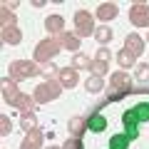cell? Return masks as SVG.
Instances as JSON below:
<instances>
[{"label":"cell","mask_w":149,"mask_h":149,"mask_svg":"<svg viewBox=\"0 0 149 149\" xmlns=\"http://www.w3.org/2000/svg\"><path fill=\"white\" fill-rule=\"evenodd\" d=\"M45 30L50 32V37H60L65 32V17L62 15H47V20H45Z\"/></svg>","instance_id":"ba28073f"},{"label":"cell","mask_w":149,"mask_h":149,"mask_svg":"<svg viewBox=\"0 0 149 149\" xmlns=\"http://www.w3.org/2000/svg\"><path fill=\"white\" fill-rule=\"evenodd\" d=\"M134 74H137V80H139V82H149V65H147V62H139V65H137V72H134Z\"/></svg>","instance_id":"f1b7e54d"},{"label":"cell","mask_w":149,"mask_h":149,"mask_svg":"<svg viewBox=\"0 0 149 149\" xmlns=\"http://www.w3.org/2000/svg\"><path fill=\"white\" fill-rule=\"evenodd\" d=\"M15 25V13L13 10H0V27H13Z\"/></svg>","instance_id":"d4e9b609"},{"label":"cell","mask_w":149,"mask_h":149,"mask_svg":"<svg viewBox=\"0 0 149 149\" xmlns=\"http://www.w3.org/2000/svg\"><path fill=\"white\" fill-rule=\"evenodd\" d=\"M117 62H119V67H122V70H132V67H137V57H134L129 50H119Z\"/></svg>","instance_id":"ffe728a7"},{"label":"cell","mask_w":149,"mask_h":149,"mask_svg":"<svg viewBox=\"0 0 149 149\" xmlns=\"http://www.w3.org/2000/svg\"><path fill=\"white\" fill-rule=\"evenodd\" d=\"M3 8H5V10H15V8H17V0H13V3H3Z\"/></svg>","instance_id":"d6a6232c"},{"label":"cell","mask_w":149,"mask_h":149,"mask_svg":"<svg viewBox=\"0 0 149 149\" xmlns=\"http://www.w3.org/2000/svg\"><path fill=\"white\" fill-rule=\"evenodd\" d=\"M107 70H109V65L92 60V67H90V72H92V74H97V77H104V74H107Z\"/></svg>","instance_id":"4316f807"},{"label":"cell","mask_w":149,"mask_h":149,"mask_svg":"<svg viewBox=\"0 0 149 149\" xmlns=\"http://www.w3.org/2000/svg\"><path fill=\"white\" fill-rule=\"evenodd\" d=\"M109 85H112V90H119V92L132 90V80H129V74L124 72V70H117V72L109 74Z\"/></svg>","instance_id":"52a82bcc"},{"label":"cell","mask_w":149,"mask_h":149,"mask_svg":"<svg viewBox=\"0 0 149 149\" xmlns=\"http://www.w3.org/2000/svg\"><path fill=\"white\" fill-rule=\"evenodd\" d=\"M57 82L62 87H74L77 82H80V74H77V70H74V67H60Z\"/></svg>","instance_id":"30bf717a"},{"label":"cell","mask_w":149,"mask_h":149,"mask_svg":"<svg viewBox=\"0 0 149 149\" xmlns=\"http://www.w3.org/2000/svg\"><path fill=\"white\" fill-rule=\"evenodd\" d=\"M20 127L27 132H32V129H40L37 127V117H35V112H20Z\"/></svg>","instance_id":"ac0fdd59"},{"label":"cell","mask_w":149,"mask_h":149,"mask_svg":"<svg viewBox=\"0 0 149 149\" xmlns=\"http://www.w3.org/2000/svg\"><path fill=\"white\" fill-rule=\"evenodd\" d=\"M144 42H147L144 37H139L137 32H129V35H127V40H124V50H129V52H132L134 57H139V55L144 52Z\"/></svg>","instance_id":"9c48e42d"},{"label":"cell","mask_w":149,"mask_h":149,"mask_svg":"<svg viewBox=\"0 0 149 149\" xmlns=\"http://www.w3.org/2000/svg\"><path fill=\"white\" fill-rule=\"evenodd\" d=\"M122 124H124V129H127V132H134V129H137V124H139V119H137V114L129 109V112H124V114H122Z\"/></svg>","instance_id":"cb8c5ba5"},{"label":"cell","mask_w":149,"mask_h":149,"mask_svg":"<svg viewBox=\"0 0 149 149\" xmlns=\"http://www.w3.org/2000/svg\"><path fill=\"white\" fill-rule=\"evenodd\" d=\"M100 42V47H104L107 42H112V37H114V30H112L109 25H100V27H95V35H92Z\"/></svg>","instance_id":"2e32d148"},{"label":"cell","mask_w":149,"mask_h":149,"mask_svg":"<svg viewBox=\"0 0 149 149\" xmlns=\"http://www.w3.org/2000/svg\"><path fill=\"white\" fill-rule=\"evenodd\" d=\"M67 129H70V137H77V139H80L82 134L87 132V117H72V119H70V124H67Z\"/></svg>","instance_id":"9a60e30c"},{"label":"cell","mask_w":149,"mask_h":149,"mask_svg":"<svg viewBox=\"0 0 149 149\" xmlns=\"http://www.w3.org/2000/svg\"><path fill=\"white\" fill-rule=\"evenodd\" d=\"M45 5H47L45 0H32V8H45Z\"/></svg>","instance_id":"836d02e7"},{"label":"cell","mask_w":149,"mask_h":149,"mask_svg":"<svg viewBox=\"0 0 149 149\" xmlns=\"http://www.w3.org/2000/svg\"><path fill=\"white\" fill-rule=\"evenodd\" d=\"M57 40H60V45H62V50H70L72 55L80 52V37L74 35V32H62Z\"/></svg>","instance_id":"7c38bea8"},{"label":"cell","mask_w":149,"mask_h":149,"mask_svg":"<svg viewBox=\"0 0 149 149\" xmlns=\"http://www.w3.org/2000/svg\"><path fill=\"white\" fill-rule=\"evenodd\" d=\"M72 67L80 72V70H90L92 67V60L87 57V55H82V52H77V55H72Z\"/></svg>","instance_id":"603a6c76"},{"label":"cell","mask_w":149,"mask_h":149,"mask_svg":"<svg viewBox=\"0 0 149 149\" xmlns=\"http://www.w3.org/2000/svg\"><path fill=\"white\" fill-rule=\"evenodd\" d=\"M132 112L137 114V119H139V122H149V104H147V102H139V104L134 107Z\"/></svg>","instance_id":"484cf974"},{"label":"cell","mask_w":149,"mask_h":149,"mask_svg":"<svg viewBox=\"0 0 149 149\" xmlns=\"http://www.w3.org/2000/svg\"><path fill=\"white\" fill-rule=\"evenodd\" d=\"M129 134L124 132V134H112L109 137V149H129Z\"/></svg>","instance_id":"7402d4cb"},{"label":"cell","mask_w":149,"mask_h":149,"mask_svg":"<svg viewBox=\"0 0 149 149\" xmlns=\"http://www.w3.org/2000/svg\"><path fill=\"white\" fill-rule=\"evenodd\" d=\"M117 13H119L117 3H102V5L97 8V17H100L102 22H109V20H114V17H117Z\"/></svg>","instance_id":"5bb4252c"},{"label":"cell","mask_w":149,"mask_h":149,"mask_svg":"<svg viewBox=\"0 0 149 149\" xmlns=\"http://www.w3.org/2000/svg\"><path fill=\"white\" fill-rule=\"evenodd\" d=\"M87 129H90V132H104V129H107V119L102 117L100 112H97V114H90V119H87Z\"/></svg>","instance_id":"d6986e66"},{"label":"cell","mask_w":149,"mask_h":149,"mask_svg":"<svg viewBox=\"0 0 149 149\" xmlns=\"http://www.w3.org/2000/svg\"><path fill=\"white\" fill-rule=\"evenodd\" d=\"M47 149H62V147H55V144H50V147Z\"/></svg>","instance_id":"e575fe53"},{"label":"cell","mask_w":149,"mask_h":149,"mask_svg":"<svg viewBox=\"0 0 149 149\" xmlns=\"http://www.w3.org/2000/svg\"><path fill=\"white\" fill-rule=\"evenodd\" d=\"M85 90L92 92V95H97V92L104 90V80H102V77H97V74H90V77L85 80Z\"/></svg>","instance_id":"44dd1931"},{"label":"cell","mask_w":149,"mask_h":149,"mask_svg":"<svg viewBox=\"0 0 149 149\" xmlns=\"http://www.w3.org/2000/svg\"><path fill=\"white\" fill-rule=\"evenodd\" d=\"M20 149H42V132L40 129H32V132L25 134V139H22Z\"/></svg>","instance_id":"4fadbf2b"},{"label":"cell","mask_w":149,"mask_h":149,"mask_svg":"<svg viewBox=\"0 0 149 149\" xmlns=\"http://www.w3.org/2000/svg\"><path fill=\"white\" fill-rule=\"evenodd\" d=\"M8 70H10V77H13L15 82H20V80H30V77L42 74V67H40L35 60H13Z\"/></svg>","instance_id":"7a4b0ae2"},{"label":"cell","mask_w":149,"mask_h":149,"mask_svg":"<svg viewBox=\"0 0 149 149\" xmlns=\"http://www.w3.org/2000/svg\"><path fill=\"white\" fill-rule=\"evenodd\" d=\"M129 22L134 27H149V3H132L129 5Z\"/></svg>","instance_id":"5b68a950"},{"label":"cell","mask_w":149,"mask_h":149,"mask_svg":"<svg viewBox=\"0 0 149 149\" xmlns=\"http://www.w3.org/2000/svg\"><path fill=\"white\" fill-rule=\"evenodd\" d=\"M0 90H3V100H5L10 107H13V102L22 95L20 87H17V82L13 80V77H3V80H0Z\"/></svg>","instance_id":"8992f818"},{"label":"cell","mask_w":149,"mask_h":149,"mask_svg":"<svg viewBox=\"0 0 149 149\" xmlns=\"http://www.w3.org/2000/svg\"><path fill=\"white\" fill-rule=\"evenodd\" d=\"M62 149H85V147H82V139H77V137H67V142L62 144Z\"/></svg>","instance_id":"4dcf8cb0"},{"label":"cell","mask_w":149,"mask_h":149,"mask_svg":"<svg viewBox=\"0 0 149 149\" xmlns=\"http://www.w3.org/2000/svg\"><path fill=\"white\" fill-rule=\"evenodd\" d=\"M10 132H13L10 117H8V114H0V137H8Z\"/></svg>","instance_id":"83f0119b"},{"label":"cell","mask_w":149,"mask_h":149,"mask_svg":"<svg viewBox=\"0 0 149 149\" xmlns=\"http://www.w3.org/2000/svg\"><path fill=\"white\" fill-rule=\"evenodd\" d=\"M60 95H62V85H60L57 80H45V82H40V85L35 87V92H32V97H35L37 104H47V102L57 100Z\"/></svg>","instance_id":"3957f363"},{"label":"cell","mask_w":149,"mask_h":149,"mask_svg":"<svg viewBox=\"0 0 149 149\" xmlns=\"http://www.w3.org/2000/svg\"><path fill=\"white\" fill-rule=\"evenodd\" d=\"M0 40L5 45H20L22 42V32L17 30V25L13 27H0Z\"/></svg>","instance_id":"8fae6325"},{"label":"cell","mask_w":149,"mask_h":149,"mask_svg":"<svg viewBox=\"0 0 149 149\" xmlns=\"http://www.w3.org/2000/svg\"><path fill=\"white\" fill-rule=\"evenodd\" d=\"M60 52H62V45H60L57 37H45V40L37 42L32 60H35L37 65H47V62H52V57H57Z\"/></svg>","instance_id":"6da1fadb"},{"label":"cell","mask_w":149,"mask_h":149,"mask_svg":"<svg viewBox=\"0 0 149 149\" xmlns=\"http://www.w3.org/2000/svg\"><path fill=\"white\" fill-rule=\"evenodd\" d=\"M55 72H60V67H57L55 62H47V65H42V74L47 77V80H52V74H55Z\"/></svg>","instance_id":"1f68e13d"},{"label":"cell","mask_w":149,"mask_h":149,"mask_svg":"<svg viewBox=\"0 0 149 149\" xmlns=\"http://www.w3.org/2000/svg\"><path fill=\"white\" fill-rule=\"evenodd\" d=\"M92 60H97V62H104V65H109V60H112V52H109L107 47H100V50L95 52V57H92Z\"/></svg>","instance_id":"f546056e"},{"label":"cell","mask_w":149,"mask_h":149,"mask_svg":"<svg viewBox=\"0 0 149 149\" xmlns=\"http://www.w3.org/2000/svg\"><path fill=\"white\" fill-rule=\"evenodd\" d=\"M147 42H149V30H147Z\"/></svg>","instance_id":"d590c367"},{"label":"cell","mask_w":149,"mask_h":149,"mask_svg":"<svg viewBox=\"0 0 149 149\" xmlns=\"http://www.w3.org/2000/svg\"><path fill=\"white\" fill-rule=\"evenodd\" d=\"M13 107L20 109V112H35L37 102H35V97H30V95H20L15 102H13Z\"/></svg>","instance_id":"e0dca14e"},{"label":"cell","mask_w":149,"mask_h":149,"mask_svg":"<svg viewBox=\"0 0 149 149\" xmlns=\"http://www.w3.org/2000/svg\"><path fill=\"white\" fill-rule=\"evenodd\" d=\"M72 20H74V35L77 37L95 35V17H92L90 10H74Z\"/></svg>","instance_id":"277c9868"}]
</instances>
